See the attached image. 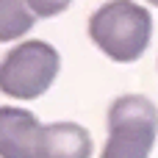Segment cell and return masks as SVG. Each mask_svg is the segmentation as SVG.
Listing matches in <instances>:
<instances>
[{
  "mask_svg": "<svg viewBox=\"0 0 158 158\" xmlns=\"http://www.w3.org/2000/svg\"><path fill=\"white\" fill-rule=\"evenodd\" d=\"M92 136L78 122H50L44 125L42 158H92Z\"/></svg>",
  "mask_w": 158,
  "mask_h": 158,
  "instance_id": "5b68a950",
  "label": "cell"
},
{
  "mask_svg": "<svg viewBox=\"0 0 158 158\" xmlns=\"http://www.w3.org/2000/svg\"><path fill=\"white\" fill-rule=\"evenodd\" d=\"M156 136V103L144 94H119L108 106V139L100 158H150Z\"/></svg>",
  "mask_w": 158,
  "mask_h": 158,
  "instance_id": "7a4b0ae2",
  "label": "cell"
},
{
  "mask_svg": "<svg viewBox=\"0 0 158 158\" xmlns=\"http://www.w3.org/2000/svg\"><path fill=\"white\" fill-rule=\"evenodd\" d=\"M44 125L28 108L0 106V158H42Z\"/></svg>",
  "mask_w": 158,
  "mask_h": 158,
  "instance_id": "277c9868",
  "label": "cell"
},
{
  "mask_svg": "<svg viewBox=\"0 0 158 158\" xmlns=\"http://www.w3.org/2000/svg\"><path fill=\"white\" fill-rule=\"evenodd\" d=\"M61 56L44 39H25L0 58V92L14 100L42 97L58 78Z\"/></svg>",
  "mask_w": 158,
  "mask_h": 158,
  "instance_id": "3957f363",
  "label": "cell"
},
{
  "mask_svg": "<svg viewBox=\"0 0 158 158\" xmlns=\"http://www.w3.org/2000/svg\"><path fill=\"white\" fill-rule=\"evenodd\" d=\"M25 3H28V8L33 11L36 19H50V17L67 11L72 0H25Z\"/></svg>",
  "mask_w": 158,
  "mask_h": 158,
  "instance_id": "52a82bcc",
  "label": "cell"
},
{
  "mask_svg": "<svg viewBox=\"0 0 158 158\" xmlns=\"http://www.w3.org/2000/svg\"><path fill=\"white\" fill-rule=\"evenodd\" d=\"M39 19L25 0H0V42L22 39Z\"/></svg>",
  "mask_w": 158,
  "mask_h": 158,
  "instance_id": "8992f818",
  "label": "cell"
},
{
  "mask_svg": "<svg viewBox=\"0 0 158 158\" xmlns=\"http://www.w3.org/2000/svg\"><path fill=\"white\" fill-rule=\"evenodd\" d=\"M147 3H150V6H156V8H158V0H147Z\"/></svg>",
  "mask_w": 158,
  "mask_h": 158,
  "instance_id": "ba28073f",
  "label": "cell"
},
{
  "mask_svg": "<svg viewBox=\"0 0 158 158\" xmlns=\"http://www.w3.org/2000/svg\"><path fill=\"white\" fill-rule=\"evenodd\" d=\"M153 36V14L133 0H108L89 17V39L111 61H139Z\"/></svg>",
  "mask_w": 158,
  "mask_h": 158,
  "instance_id": "6da1fadb",
  "label": "cell"
}]
</instances>
